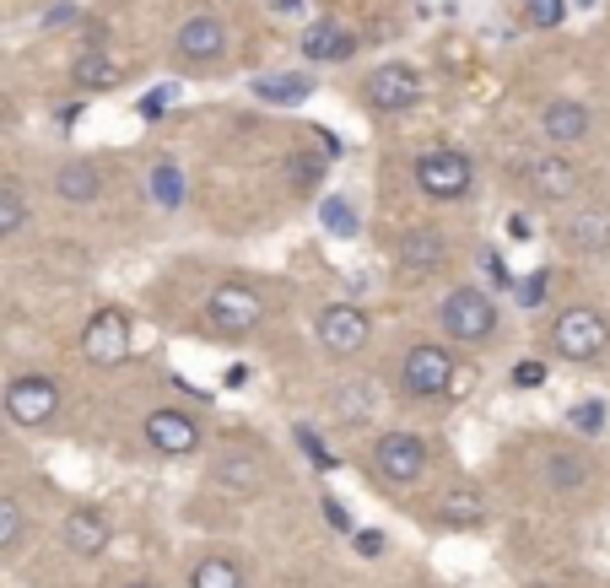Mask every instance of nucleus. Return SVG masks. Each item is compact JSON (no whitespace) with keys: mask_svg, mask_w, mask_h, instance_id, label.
Returning <instances> with one entry per match:
<instances>
[{"mask_svg":"<svg viewBox=\"0 0 610 588\" xmlns=\"http://www.w3.org/2000/svg\"><path fill=\"white\" fill-rule=\"evenodd\" d=\"M206 319L222 330V336H255L265 319V292H255L249 281H222L211 286L206 297Z\"/></svg>","mask_w":610,"mask_h":588,"instance_id":"20e7f679","label":"nucleus"},{"mask_svg":"<svg viewBox=\"0 0 610 588\" xmlns=\"http://www.w3.org/2000/svg\"><path fill=\"white\" fill-rule=\"evenodd\" d=\"M567 426H573V432H584V437L606 432V405H600V400H584V405H573V411H567Z\"/></svg>","mask_w":610,"mask_h":588,"instance_id":"cd10ccee","label":"nucleus"},{"mask_svg":"<svg viewBox=\"0 0 610 588\" xmlns=\"http://www.w3.org/2000/svg\"><path fill=\"white\" fill-rule=\"evenodd\" d=\"M367 340H373V319L356 303H330L319 314V345L330 356H356V351H367Z\"/></svg>","mask_w":610,"mask_h":588,"instance_id":"1a4fd4ad","label":"nucleus"},{"mask_svg":"<svg viewBox=\"0 0 610 588\" xmlns=\"http://www.w3.org/2000/svg\"><path fill=\"white\" fill-rule=\"evenodd\" d=\"M551 351L562 356V362H600L610 351V325L600 308H562L556 319H551Z\"/></svg>","mask_w":610,"mask_h":588,"instance_id":"f257e3e1","label":"nucleus"},{"mask_svg":"<svg viewBox=\"0 0 610 588\" xmlns=\"http://www.w3.org/2000/svg\"><path fill=\"white\" fill-rule=\"evenodd\" d=\"M567 16V0H524V22L529 27H556Z\"/></svg>","mask_w":610,"mask_h":588,"instance_id":"c85d7f7f","label":"nucleus"},{"mask_svg":"<svg viewBox=\"0 0 610 588\" xmlns=\"http://www.w3.org/2000/svg\"><path fill=\"white\" fill-rule=\"evenodd\" d=\"M486 270H492V281H497V286L508 281V270H503V259H497V254H486Z\"/></svg>","mask_w":610,"mask_h":588,"instance_id":"4c0bfd02","label":"nucleus"},{"mask_svg":"<svg viewBox=\"0 0 610 588\" xmlns=\"http://www.w3.org/2000/svg\"><path fill=\"white\" fill-rule=\"evenodd\" d=\"M573 5H584V11H589V5H600V0H573Z\"/></svg>","mask_w":610,"mask_h":588,"instance_id":"ea45409f","label":"nucleus"},{"mask_svg":"<svg viewBox=\"0 0 610 588\" xmlns=\"http://www.w3.org/2000/svg\"><path fill=\"white\" fill-rule=\"evenodd\" d=\"M319 507H325V518H330V529H341V534H351V518H347V507L336 503V497H325V503H319Z\"/></svg>","mask_w":610,"mask_h":588,"instance_id":"e433bc0d","label":"nucleus"},{"mask_svg":"<svg viewBox=\"0 0 610 588\" xmlns=\"http://www.w3.org/2000/svg\"><path fill=\"white\" fill-rule=\"evenodd\" d=\"M16 540H22V503L0 497V551H11Z\"/></svg>","mask_w":610,"mask_h":588,"instance_id":"7c9ffc66","label":"nucleus"},{"mask_svg":"<svg viewBox=\"0 0 610 588\" xmlns=\"http://www.w3.org/2000/svg\"><path fill=\"white\" fill-rule=\"evenodd\" d=\"M535 588H546V584H535Z\"/></svg>","mask_w":610,"mask_h":588,"instance_id":"79ce46f5","label":"nucleus"},{"mask_svg":"<svg viewBox=\"0 0 610 588\" xmlns=\"http://www.w3.org/2000/svg\"><path fill=\"white\" fill-rule=\"evenodd\" d=\"M189 588H249V578H244V567H238L233 556L211 551V556H200V562H195Z\"/></svg>","mask_w":610,"mask_h":588,"instance_id":"412c9836","label":"nucleus"},{"mask_svg":"<svg viewBox=\"0 0 610 588\" xmlns=\"http://www.w3.org/2000/svg\"><path fill=\"white\" fill-rule=\"evenodd\" d=\"M77 82H82V86H114V66H108V60L92 49V55H82V60H77Z\"/></svg>","mask_w":610,"mask_h":588,"instance_id":"c756f323","label":"nucleus"},{"mask_svg":"<svg viewBox=\"0 0 610 588\" xmlns=\"http://www.w3.org/2000/svg\"><path fill=\"white\" fill-rule=\"evenodd\" d=\"M589 481V464L578 454H551V486L556 492H578Z\"/></svg>","mask_w":610,"mask_h":588,"instance_id":"393cba45","label":"nucleus"},{"mask_svg":"<svg viewBox=\"0 0 610 588\" xmlns=\"http://www.w3.org/2000/svg\"><path fill=\"white\" fill-rule=\"evenodd\" d=\"M108 540H114V524H108L103 507H77V513H66V551H71V556H103Z\"/></svg>","mask_w":610,"mask_h":588,"instance_id":"dca6fc26","label":"nucleus"},{"mask_svg":"<svg viewBox=\"0 0 610 588\" xmlns=\"http://www.w3.org/2000/svg\"><path fill=\"white\" fill-rule=\"evenodd\" d=\"M308 92H314V77H303V71H275V77H260L255 82V97L260 103H281V108L303 103Z\"/></svg>","mask_w":610,"mask_h":588,"instance_id":"4be33fe9","label":"nucleus"},{"mask_svg":"<svg viewBox=\"0 0 610 588\" xmlns=\"http://www.w3.org/2000/svg\"><path fill=\"white\" fill-rule=\"evenodd\" d=\"M395 259H400V270H411V275H433V270H443V259H448V238H443L437 227H406Z\"/></svg>","mask_w":610,"mask_h":588,"instance_id":"2eb2a0df","label":"nucleus"},{"mask_svg":"<svg viewBox=\"0 0 610 588\" xmlns=\"http://www.w3.org/2000/svg\"><path fill=\"white\" fill-rule=\"evenodd\" d=\"M540 384H546V362H535V356L514 362V389H540Z\"/></svg>","mask_w":610,"mask_h":588,"instance_id":"72a5a7b5","label":"nucleus"},{"mask_svg":"<svg viewBox=\"0 0 610 588\" xmlns=\"http://www.w3.org/2000/svg\"><path fill=\"white\" fill-rule=\"evenodd\" d=\"M437 524H448V529H481V524H486V497L470 492V486L443 492V497H437Z\"/></svg>","mask_w":610,"mask_h":588,"instance_id":"6ab92c4d","label":"nucleus"},{"mask_svg":"<svg viewBox=\"0 0 610 588\" xmlns=\"http://www.w3.org/2000/svg\"><path fill=\"white\" fill-rule=\"evenodd\" d=\"M174 55L184 66H211L227 55V22L222 16H189L174 33Z\"/></svg>","mask_w":610,"mask_h":588,"instance_id":"f8f14e48","label":"nucleus"},{"mask_svg":"<svg viewBox=\"0 0 610 588\" xmlns=\"http://www.w3.org/2000/svg\"><path fill=\"white\" fill-rule=\"evenodd\" d=\"M130 345H136V330H130V314L119 303L97 308L82 325V356H87L92 367H119L130 356Z\"/></svg>","mask_w":610,"mask_h":588,"instance_id":"423d86ee","label":"nucleus"},{"mask_svg":"<svg viewBox=\"0 0 610 588\" xmlns=\"http://www.w3.org/2000/svg\"><path fill=\"white\" fill-rule=\"evenodd\" d=\"M362 97H367V108H378V114H406V108L422 97V77H417L411 66H378V71L362 82Z\"/></svg>","mask_w":610,"mask_h":588,"instance_id":"9b49d317","label":"nucleus"},{"mask_svg":"<svg viewBox=\"0 0 610 588\" xmlns=\"http://www.w3.org/2000/svg\"><path fill=\"white\" fill-rule=\"evenodd\" d=\"M351 49H356V38H351V27H341V22H314V27L303 33V55L319 60V66L351 60Z\"/></svg>","mask_w":610,"mask_h":588,"instance_id":"a211bd4d","label":"nucleus"},{"mask_svg":"<svg viewBox=\"0 0 610 588\" xmlns=\"http://www.w3.org/2000/svg\"><path fill=\"white\" fill-rule=\"evenodd\" d=\"M141 432H146V443H152L157 454H168V459H189V454L200 448V437H206V432H200V421L189 416V411H178V405L152 411Z\"/></svg>","mask_w":610,"mask_h":588,"instance_id":"9d476101","label":"nucleus"},{"mask_svg":"<svg viewBox=\"0 0 610 588\" xmlns=\"http://www.w3.org/2000/svg\"><path fill=\"white\" fill-rule=\"evenodd\" d=\"M292 168H297V184H303V189H314V184L325 178V163H314V157H292Z\"/></svg>","mask_w":610,"mask_h":588,"instance_id":"f704fd0d","label":"nucleus"},{"mask_svg":"<svg viewBox=\"0 0 610 588\" xmlns=\"http://www.w3.org/2000/svg\"><path fill=\"white\" fill-rule=\"evenodd\" d=\"M437 325H443V336L459 340V345H486V340L497 336V303L481 286H459V292L443 297Z\"/></svg>","mask_w":610,"mask_h":588,"instance_id":"f03ea898","label":"nucleus"},{"mask_svg":"<svg viewBox=\"0 0 610 588\" xmlns=\"http://www.w3.org/2000/svg\"><path fill=\"white\" fill-rule=\"evenodd\" d=\"M448 384H454V356H448V345L422 340V345L406 351V362H400V389H406L411 400H437V395H448Z\"/></svg>","mask_w":610,"mask_h":588,"instance_id":"0eeeda50","label":"nucleus"},{"mask_svg":"<svg viewBox=\"0 0 610 588\" xmlns=\"http://www.w3.org/2000/svg\"><path fill=\"white\" fill-rule=\"evenodd\" d=\"M546 286H551V270H535L519 281V308H540L546 303Z\"/></svg>","mask_w":610,"mask_h":588,"instance_id":"2f4dec72","label":"nucleus"},{"mask_svg":"<svg viewBox=\"0 0 610 588\" xmlns=\"http://www.w3.org/2000/svg\"><path fill=\"white\" fill-rule=\"evenodd\" d=\"M125 588H152V584H125Z\"/></svg>","mask_w":610,"mask_h":588,"instance_id":"a19ab883","label":"nucleus"},{"mask_svg":"<svg viewBox=\"0 0 610 588\" xmlns=\"http://www.w3.org/2000/svg\"><path fill=\"white\" fill-rule=\"evenodd\" d=\"M351 540H356V551H362V556H378V551H384V534H378V529H356Z\"/></svg>","mask_w":610,"mask_h":588,"instance_id":"c9c22d12","label":"nucleus"},{"mask_svg":"<svg viewBox=\"0 0 610 588\" xmlns=\"http://www.w3.org/2000/svg\"><path fill=\"white\" fill-rule=\"evenodd\" d=\"M297 448H303V454H308L319 470H336V459L325 454V443H319V432H314V426H297Z\"/></svg>","mask_w":610,"mask_h":588,"instance_id":"473e14b6","label":"nucleus"},{"mask_svg":"<svg viewBox=\"0 0 610 588\" xmlns=\"http://www.w3.org/2000/svg\"><path fill=\"white\" fill-rule=\"evenodd\" d=\"M22 222H27V200H22V189H0V238H11V233H22Z\"/></svg>","mask_w":610,"mask_h":588,"instance_id":"a878e982","label":"nucleus"},{"mask_svg":"<svg viewBox=\"0 0 610 588\" xmlns=\"http://www.w3.org/2000/svg\"><path fill=\"white\" fill-rule=\"evenodd\" d=\"M470 184H476V163H470L459 146H427V152L417 157V189H422L427 200H437V205L465 200Z\"/></svg>","mask_w":610,"mask_h":588,"instance_id":"7ed1b4c3","label":"nucleus"},{"mask_svg":"<svg viewBox=\"0 0 610 588\" xmlns=\"http://www.w3.org/2000/svg\"><path fill=\"white\" fill-rule=\"evenodd\" d=\"M319 222H325V233H336V238H356V227H362L356 205L341 200V195H330V200L319 205Z\"/></svg>","mask_w":610,"mask_h":588,"instance_id":"b1692460","label":"nucleus"},{"mask_svg":"<svg viewBox=\"0 0 610 588\" xmlns=\"http://www.w3.org/2000/svg\"><path fill=\"white\" fill-rule=\"evenodd\" d=\"M152 195H157V205L178 211V200H184V173H178L174 157H157V163H152Z\"/></svg>","mask_w":610,"mask_h":588,"instance_id":"5701e85b","label":"nucleus"},{"mask_svg":"<svg viewBox=\"0 0 610 588\" xmlns=\"http://www.w3.org/2000/svg\"><path fill=\"white\" fill-rule=\"evenodd\" d=\"M5 416L16 421V426H27V432L49 426V421L60 416V378H49V373L11 378L5 384Z\"/></svg>","mask_w":610,"mask_h":588,"instance_id":"39448f33","label":"nucleus"},{"mask_svg":"<svg viewBox=\"0 0 610 588\" xmlns=\"http://www.w3.org/2000/svg\"><path fill=\"white\" fill-rule=\"evenodd\" d=\"M540 130H546L551 146H578V141L589 136V108H584L578 97H556V103H546Z\"/></svg>","mask_w":610,"mask_h":588,"instance_id":"f3484780","label":"nucleus"},{"mask_svg":"<svg viewBox=\"0 0 610 588\" xmlns=\"http://www.w3.org/2000/svg\"><path fill=\"white\" fill-rule=\"evenodd\" d=\"M211 481H216L222 492H233V497H255V492H265V459L249 454V448H227V454L211 464Z\"/></svg>","mask_w":610,"mask_h":588,"instance_id":"ddd939ff","label":"nucleus"},{"mask_svg":"<svg viewBox=\"0 0 610 588\" xmlns=\"http://www.w3.org/2000/svg\"><path fill=\"white\" fill-rule=\"evenodd\" d=\"M55 195L71 200V205H92L103 195V173L92 168V163H66V168L55 173Z\"/></svg>","mask_w":610,"mask_h":588,"instance_id":"aec40b11","label":"nucleus"},{"mask_svg":"<svg viewBox=\"0 0 610 588\" xmlns=\"http://www.w3.org/2000/svg\"><path fill=\"white\" fill-rule=\"evenodd\" d=\"M519 168H524V178H529V189L546 195V200L578 195V168H573L567 157H556V152H535V157H524Z\"/></svg>","mask_w":610,"mask_h":588,"instance_id":"4468645a","label":"nucleus"},{"mask_svg":"<svg viewBox=\"0 0 610 588\" xmlns=\"http://www.w3.org/2000/svg\"><path fill=\"white\" fill-rule=\"evenodd\" d=\"M427 464H433V454H427V443H422L417 432H384V437L373 443V470H378L384 481H395V486L422 481Z\"/></svg>","mask_w":610,"mask_h":588,"instance_id":"6e6552de","label":"nucleus"},{"mask_svg":"<svg viewBox=\"0 0 610 588\" xmlns=\"http://www.w3.org/2000/svg\"><path fill=\"white\" fill-rule=\"evenodd\" d=\"M275 11H297V0H275Z\"/></svg>","mask_w":610,"mask_h":588,"instance_id":"58836bf2","label":"nucleus"},{"mask_svg":"<svg viewBox=\"0 0 610 588\" xmlns=\"http://www.w3.org/2000/svg\"><path fill=\"white\" fill-rule=\"evenodd\" d=\"M567 238H573V244H578V249H606L610 244V227L606 222H600V216H578V222H573V227H567Z\"/></svg>","mask_w":610,"mask_h":588,"instance_id":"bb28decb","label":"nucleus"}]
</instances>
